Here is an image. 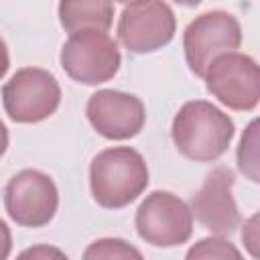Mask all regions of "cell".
I'll list each match as a JSON object with an SVG mask.
<instances>
[{"label":"cell","mask_w":260,"mask_h":260,"mask_svg":"<svg viewBox=\"0 0 260 260\" xmlns=\"http://www.w3.org/2000/svg\"><path fill=\"white\" fill-rule=\"evenodd\" d=\"M234 134L232 118L205 100L183 104L171 128L177 150L195 162L217 160L228 150Z\"/></svg>","instance_id":"6da1fadb"},{"label":"cell","mask_w":260,"mask_h":260,"mask_svg":"<svg viewBox=\"0 0 260 260\" xmlns=\"http://www.w3.org/2000/svg\"><path fill=\"white\" fill-rule=\"evenodd\" d=\"M148 185V167L142 154L130 146L106 148L93 156L89 187L93 199L108 209L132 203Z\"/></svg>","instance_id":"7a4b0ae2"},{"label":"cell","mask_w":260,"mask_h":260,"mask_svg":"<svg viewBox=\"0 0 260 260\" xmlns=\"http://www.w3.org/2000/svg\"><path fill=\"white\" fill-rule=\"evenodd\" d=\"M242 43V28L234 14L223 10L203 12L193 18L183 35V49L189 69L205 77L211 63L228 53H234Z\"/></svg>","instance_id":"3957f363"},{"label":"cell","mask_w":260,"mask_h":260,"mask_svg":"<svg viewBox=\"0 0 260 260\" xmlns=\"http://www.w3.org/2000/svg\"><path fill=\"white\" fill-rule=\"evenodd\" d=\"M59 59L65 73L85 85H98L112 79L122 61L116 41L104 30L73 32L63 43Z\"/></svg>","instance_id":"277c9868"},{"label":"cell","mask_w":260,"mask_h":260,"mask_svg":"<svg viewBox=\"0 0 260 260\" xmlns=\"http://www.w3.org/2000/svg\"><path fill=\"white\" fill-rule=\"evenodd\" d=\"M61 87L53 73L39 67L18 69L2 87V104L10 120L35 124L59 108Z\"/></svg>","instance_id":"5b68a950"},{"label":"cell","mask_w":260,"mask_h":260,"mask_svg":"<svg viewBox=\"0 0 260 260\" xmlns=\"http://www.w3.org/2000/svg\"><path fill=\"white\" fill-rule=\"evenodd\" d=\"M138 236L158 248L185 244L193 234L191 207L169 191H152L136 209Z\"/></svg>","instance_id":"8992f818"},{"label":"cell","mask_w":260,"mask_h":260,"mask_svg":"<svg viewBox=\"0 0 260 260\" xmlns=\"http://www.w3.org/2000/svg\"><path fill=\"white\" fill-rule=\"evenodd\" d=\"M205 87L232 110H254L260 104V65L244 53L221 55L207 69Z\"/></svg>","instance_id":"52a82bcc"},{"label":"cell","mask_w":260,"mask_h":260,"mask_svg":"<svg viewBox=\"0 0 260 260\" xmlns=\"http://www.w3.org/2000/svg\"><path fill=\"white\" fill-rule=\"evenodd\" d=\"M59 205V193L53 179L37 169L16 173L4 189V207L12 221L24 228L47 225Z\"/></svg>","instance_id":"ba28073f"},{"label":"cell","mask_w":260,"mask_h":260,"mask_svg":"<svg viewBox=\"0 0 260 260\" xmlns=\"http://www.w3.org/2000/svg\"><path fill=\"white\" fill-rule=\"evenodd\" d=\"M118 37L130 53H152L175 37V14L167 2H130L124 4Z\"/></svg>","instance_id":"9c48e42d"},{"label":"cell","mask_w":260,"mask_h":260,"mask_svg":"<svg viewBox=\"0 0 260 260\" xmlns=\"http://www.w3.org/2000/svg\"><path fill=\"white\" fill-rule=\"evenodd\" d=\"M236 177L230 167H215L203 181L201 189L191 197V213L213 234L230 236L242 225V217L234 199Z\"/></svg>","instance_id":"30bf717a"},{"label":"cell","mask_w":260,"mask_h":260,"mask_svg":"<svg viewBox=\"0 0 260 260\" xmlns=\"http://www.w3.org/2000/svg\"><path fill=\"white\" fill-rule=\"evenodd\" d=\"M85 114L89 124L110 140H126L136 136L146 120L144 104L118 89H100L89 95Z\"/></svg>","instance_id":"8fae6325"},{"label":"cell","mask_w":260,"mask_h":260,"mask_svg":"<svg viewBox=\"0 0 260 260\" xmlns=\"http://www.w3.org/2000/svg\"><path fill=\"white\" fill-rule=\"evenodd\" d=\"M114 16V4L110 2H71L65 0L59 4V20L67 32L79 30H108Z\"/></svg>","instance_id":"7c38bea8"},{"label":"cell","mask_w":260,"mask_h":260,"mask_svg":"<svg viewBox=\"0 0 260 260\" xmlns=\"http://www.w3.org/2000/svg\"><path fill=\"white\" fill-rule=\"evenodd\" d=\"M236 162L240 173L252 183H260V118H254L242 132Z\"/></svg>","instance_id":"4fadbf2b"},{"label":"cell","mask_w":260,"mask_h":260,"mask_svg":"<svg viewBox=\"0 0 260 260\" xmlns=\"http://www.w3.org/2000/svg\"><path fill=\"white\" fill-rule=\"evenodd\" d=\"M81 260H144L140 250L120 238H102L91 242Z\"/></svg>","instance_id":"5bb4252c"},{"label":"cell","mask_w":260,"mask_h":260,"mask_svg":"<svg viewBox=\"0 0 260 260\" xmlns=\"http://www.w3.org/2000/svg\"><path fill=\"white\" fill-rule=\"evenodd\" d=\"M185 260H244V258L232 242L209 236L195 242L189 248Z\"/></svg>","instance_id":"9a60e30c"},{"label":"cell","mask_w":260,"mask_h":260,"mask_svg":"<svg viewBox=\"0 0 260 260\" xmlns=\"http://www.w3.org/2000/svg\"><path fill=\"white\" fill-rule=\"evenodd\" d=\"M242 242L248 254L256 260H260V211H256L252 217L244 221L242 228Z\"/></svg>","instance_id":"2e32d148"},{"label":"cell","mask_w":260,"mask_h":260,"mask_svg":"<svg viewBox=\"0 0 260 260\" xmlns=\"http://www.w3.org/2000/svg\"><path fill=\"white\" fill-rule=\"evenodd\" d=\"M16 260H69L65 256V252H61L55 246H47V244H39V246H30L26 250H22Z\"/></svg>","instance_id":"e0dca14e"}]
</instances>
